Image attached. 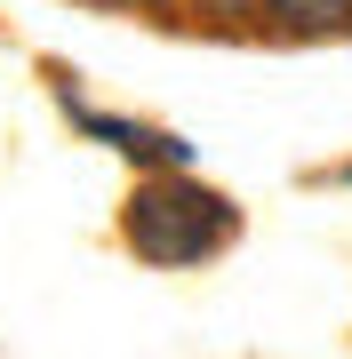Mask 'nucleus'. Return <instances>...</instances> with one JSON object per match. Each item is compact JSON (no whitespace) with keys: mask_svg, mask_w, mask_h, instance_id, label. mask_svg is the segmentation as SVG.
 Here are the masks:
<instances>
[{"mask_svg":"<svg viewBox=\"0 0 352 359\" xmlns=\"http://www.w3.org/2000/svg\"><path fill=\"white\" fill-rule=\"evenodd\" d=\"M240 231V208L216 192V184L184 176V168H160L129 192V216H120V240L136 248L144 264L160 271H184V264H209L216 248H233Z\"/></svg>","mask_w":352,"mask_h":359,"instance_id":"1","label":"nucleus"},{"mask_svg":"<svg viewBox=\"0 0 352 359\" xmlns=\"http://www.w3.org/2000/svg\"><path fill=\"white\" fill-rule=\"evenodd\" d=\"M264 25L288 40H320V32L352 25V0H264Z\"/></svg>","mask_w":352,"mask_h":359,"instance_id":"2","label":"nucleus"},{"mask_svg":"<svg viewBox=\"0 0 352 359\" xmlns=\"http://www.w3.org/2000/svg\"><path fill=\"white\" fill-rule=\"evenodd\" d=\"M184 8H200V16H264V0H184Z\"/></svg>","mask_w":352,"mask_h":359,"instance_id":"3","label":"nucleus"},{"mask_svg":"<svg viewBox=\"0 0 352 359\" xmlns=\"http://www.w3.org/2000/svg\"><path fill=\"white\" fill-rule=\"evenodd\" d=\"M136 8H176V0H136Z\"/></svg>","mask_w":352,"mask_h":359,"instance_id":"4","label":"nucleus"}]
</instances>
